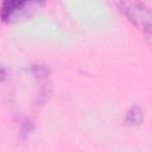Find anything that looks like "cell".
<instances>
[{
	"mask_svg": "<svg viewBox=\"0 0 152 152\" xmlns=\"http://www.w3.org/2000/svg\"><path fill=\"white\" fill-rule=\"evenodd\" d=\"M32 71H33V74L38 77H45V76H48L49 75V69L45 66V65H33L32 66Z\"/></svg>",
	"mask_w": 152,
	"mask_h": 152,
	"instance_id": "4",
	"label": "cell"
},
{
	"mask_svg": "<svg viewBox=\"0 0 152 152\" xmlns=\"http://www.w3.org/2000/svg\"><path fill=\"white\" fill-rule=\"evenodd\" d=\"M32 128H33V124L30 121V120H26L24 124H23V127H21V135H23V138H24V135H26L27 133H30L31 131H32Z\"/></svg>",
	"mask_w": 152,
	"mask_h": 152,
	"instance_id": "5",
	"label": "cell"
},
{
	"mask_svg": "<svg viewBox=\"0 0 152 152\" xmlns=\"http://www.w3.org/2000/svg\"><path fill=\"white\" fill-rule=\"evenodd\" d=\"M5 78H6V70L0 65V83L4 82Z\"/></svg>",
	"mask_w": 152,
	"mask_h": 152,
	"instance_id": "6",
	"label": "cell"
},
{
	"mask_svg": "<svg viewBox=\"0 0 152 152\" xmlns=\"http://www.w3.org/2000/svg\"><path fill=\"white\" fill-rule=\"evenodd\" d=\"M44 2L40 1H23V0H7L4 1L0 8V18L4 23L13 24L26 20L32 17Z\"/></svg>",
	"mask_w": 152,
	"mask_h": 152,
	"instance_id": "2",
	"label": "cell"
},
{
	"mask_svg": "<svg viewBox=\"0 0 152 152\" xmlns=\"http://www.w3.org/2000/svg\"><path fill=\"white\" fill-rule=\"evenodd\" d=\"M119 11L139 30H141L147 39L152 31V13L151 10L142 2L138 1H118L115 2Z\"/></svg>",
	"mask_w": 152,
	"mask_h": 152,
	"instance_id": "1",
	"label": "cell"
},
{
	"mask_svg": "<svg viewBox=\"0 0 152 152\" xmlns=\"http://www.w3.org/2000/svg\"><path fill=\"white\" fill-rule=\"evenodd\" d=\"M144 121V112L139 106H133L128 109L126 118H125V125L126 126H139Z\"/></svg>",
	"mask_w": 152,
	"mask_h": 152,
	"instance_id": "3",
	"label": "cell"
}]
</instances>
